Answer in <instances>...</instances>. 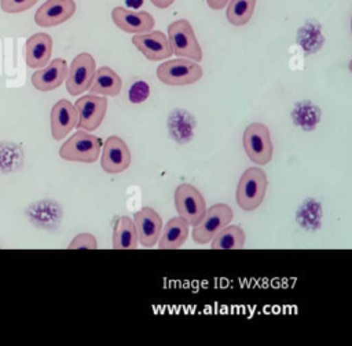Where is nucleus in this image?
Segmentation results:
<instances>
[{
	"mask_svg": "<svg viewBox=\"0 0 352 346\" xmlns=\"http://www.w3.org/2000/svg\"><path fill=\"white\" fill-rule=\"evenodd\" d=\"M202 68L191 59H169L157 68V77L168 85H188L202 77Z\"/></svg>",
	"mask_w": 352,
	"mask_h": 346,
	"instance_id": "nucleus-6",
	"label": "nucleus"
},
{
	"mask_svg": "<svg viewBox=\"0 0 352 346\" xmlns=\"http://www.w3.org/2000/svg\"><path fill=\"white\" fill-rule=\"evenodd\" d=\"M133 223L138 232V240L144 248H151L157 244L164 222L160 214L151 207H143L133 215Z\"/></svg>",
	"mask_w": 352,
	"mask_h": 346,
	"instance_id": "nucleus-11",
	"label": "nucleus"
},
{
	"mask_svg": "<svg viewBox=\"0 0 352 346\" xmlns=\"http://www.w3.org/2000/svg\"><path fill=\"white\" fill-rule=\"evenodd\" d=\"M175 208L179 216L195 226L205 215L206 201L194 185L180 183L175 190Z\"/></svg>",
	"mask_w": 352,
	"mask_h": 346,
	"instance_id": "nucleus-7",
	"label": "nucleus"
},
{
	"mask_svg": "<svg viewBox=\"0 0 352 346\" xmlns=\"http://www.w3.org/2000/svg\"><path fill=\"white\" fill-rule=\"evenodd\" d=\"M102 142L98 136L80 130L69 136L59 149V156L67 161L95 163L99 159Z\"/></svg>",
	"mask_w": 352,
	"mask_h": 346,
	"instance_id": "nucleus-2",
	"label": "nucleus"
},
{
	"mask_svg": "<svg viewBox=\"0 0 352 346\" xmlns=\"http://www.w3.org/2000/svg\"><path fill=\"white\" fill-rule=\"evenodd\" d=\"M188 236V223L182 216L170 218L165 226H162L158 248L161 250H176L180 248Z\"/></svg>",
	"mask_w": 352,
	"mask_h": 346,
	"instance_id": "nucleus-18",
	"label": "nucleus"
},
{
	"mask_svg": "<svg viewBox=\"0 0 352 346\" xmlns=\"http://www.w3.org/2000/svg\"><path fill=\"white\" fill-rule=\"evenodd\" d=\"M234 219V211L228 204L217 203L206 208L204 218L192 229V240L197 244H209L212 238Z\"/></svg>",
	"mask_w": 352,
	"mask_h": 346,
	"instance_id": "nucleus-5",
	"label": "nucleus"
},
{
	"mask_svg": "<svg viewBox=\"0 0 352 346\" xmlns=\"http://www.w3.org/2000/svg\"><path fill=\"white\" fill-rule=\"evenodd\" d=\"M52 52V37L47 33H34L26 41V65L40 69L50 62Z\"/></svg>",
	"mask_w": 352,
	"mask_h": 346,
	"instance_id": "nucleus-17",
	"label": "nucleus"
},
{
	"mask_svg": "<svg viewBox=\"0 0 352 346\" xmlns=\"http://www.w3.org/2000/svg\"><path fill=\"white\" fill-rule=\"evenodd\" d=\"M151 3L158 8H168L175 3V0H151Z\"/></svg>",
	"mask_w": 352,
	"mask_h": 346,
	"instance_id": "nucleus-27",
	"label": "nucleus"
},
{
	"mask_svg": "<svg viewBox=\"0 0 352 346\" xmlns=\"http://www.w3.org/2000/svg\"><path fill=\"white\" fill-rule=\"evenodd\" d=\"M138 232L133 219L122 215L118 216L113 229V248L114 250H135L138 248Z\"/></svg>",
	"mask_w": 352,
	"mask_h": 346,
	"instance_id": "nucleus-20",
	"label": "nucleus"
},
{
	"mask_svg": "<svg viewBox=\"0 0 352 346\" xmlns=\"http://www.w3.org/2000/svg\"><path fill=\"white\" fill-rule=\"evenodd\" d=\"M38 0H0V7L7 14H18L32 8Z\"/></svg>",
	"mask_w": 352,
	"mask_h": 346,
	"instance_id": "nucleus-24",
	"label": "nucleus"
},
{
	"mask_svg": "<svg viewBox=\"0 0 352 346\" xmlns=\"http://www.w3.org/2000/svg\"><path fill=\"white\" fill-rule=\"evenodd\" d=\"M256 0H230L227 7V19L234 26L246 25L254 12Z\"/></svg>",
	"mask_w": 352,
	"mask_h": 346,
	"instance_id": "nucleus-22",
	"label": "nucleus"
},
{
	"mask_svg": "<svg viewBox=\"0 0 352 346\" xmlns=\"http://www.w3.org/2000/svg\"><path fill=\"white\" fill-rule=\"evenodd\" d=\"M268 186L267 174L258 167L248 168L239 178L236 186V204L243 211H253L260 207Z\"/></svg>",
	"mask_w": 352,
	"mask_h": 346,
	"instance_id": "nucleus-1",
	"label": "nucleus"
},
{
	"mask_svg": "<svg viewBox=\"0 0 352 346\" xmlns=\"http://www.w3.org/2000/svg\"><path fill=\"white\" fill-rule=\"evenodd\" d=\"M51 134L52 138L59 141L70 134L78 123V112L76 106L67 99L58 101L51 109Z\"/></svg>",
	"mask_w": 352,
	"mask_h": 346,
	"instance_id": "nucleus-15",
	"label": "nucleus"
},
{
	"mask_svg": "<svg viewBox=\"0 0 352 346\" xmlns=\"http://www.w3.org/2000/svg\"><path fill=\"white\" fill-rule=\"evenodd\" d=\"M168 41L172 54L195 62L202 59V48L195 37L194 29L187 19L173 21L168 26Z\"/></svg>",
	"mask_w": 352,
	"mask_h": 346,
	"instance_id": "nucleus-3",
	"label": "nucleus"
},
{
	"mask_svg": "<svg viewBox=\"0 0 352 346\" xmlns=\"http://www.w3.org/2000/svg\"><path fill=\"white\" fill-rule=\"evenodd\" d=\"M245 232L236 225L224 226L210 241L212 250H241L245 245Z\"/></svg>",
	"mask_w": 352,
	"mask_h": 346,
	"instance_id": "nucleus-21",
	"label": "nucleus"
},
{
	"mask_svg": "<svg viewBox=\"0 0 352 346\" xmlns=\"http://www.w3.org/2000/svg\"><path fill=\"white\" fill-rule=\"evenodd\" d=\"M132 44L148 59L162 61L172 55V48L168 41V36L161 30H150L146 33H138L132 37Z\"/></svg>",
	"mask_w": 352,
	"mask_h": 346,
	"instance_id": "nucleus-12",
	"label": "nucleus"
},
{
	"mask_svg": "<svg viewBox=\"0 0 352 346\" xmlns=\"http://www.w3.org/2000/svg\"><path fill=\"white\" fill-rule=\"evenodd\" d=\"M100 154V167L107 174H120L128 170L132 161V154L128 145L117 135L109 136Z\"/></svg>",
	"mask_w": 352,
	"mask_h": 346,
	"instance_id": "nucleus-9",
	"label": "nucleus"
},
{
	"mask_svg": "<svg viewBox=\"0 0 352 346\" xmlns=\"http://www.w3.org/2000/svg\"><path fill=\"white\" fill-rule=\"evenodd\" d=\"M69 250H96L98 240L92 233H80L69 244Z\"/></svg>",
	"mask_w": 352,
	"mask_h": 346,
	"instance_id": "nucleus-23",
	"label": "nucleus"
},
{
	"mask_svg": "<svg viewBox=\"0 0 352 346\" xmlns=\"http://www.w3.org/2000/svg\"><path fill=\"white\" fill-rule=\"evenodd\" d=\"M243 147L248 157L258 164L265 165L274 156V145L270 130L263 123H252L245 128L243 132Z\"/></svg>",
	"mask_w": 352,
	"mask_h": 346,
	"instance_id": "nucleus-4",
	"label": "nucleus"
},
{
	"mask_svg": "<svg viewBox=\"0 0 352 346\" xmlns=\"http://www.w3.org/2000/svg\"><path fill=\"white\" fill-rule=\"evenodd\" d=\"M114 25L126 33H146L155 25L154 17L147 11H132L124 7H114L111 11Z\"/></svg>",
	"mask_w": 352,
	"mask_h": 346,
	"instance_id": "nucleus-13",
	"label": "nucleus"
},
{
	"mask_svg": "<svg viewBox=\"0 0 352 346\" xmlns=\"http://www.w3.org/2000/svg\"><path fill=\"white\" fill-rule=\"evenodd\" d=\"M76 12L73 0H47L34 14V22L43 28L56 26L70 19Z\"/></svg>",
	"mask_w": 352,
	"mask_h": 346,
	"instance_id": "nucleus-14",
	"label": "nucleus"
},
{
	"mask_svg": "<svg viewBox=\"0 0 352 346\" xmlns=\"http://www.w3.org/2000/svg\"><path fill=\"white\" fill-rule=\"evenodd\" d=\"M122 81L121 77L109 66H100L96 69L89 91L96 95L116 96L121 92Z\"/></svg>",
	"mask_w": 352,
	"mask_h": 346,
	"instance_id": "nucleus-19",
	"label": "nucleus"
},
{
	"mask_svg": "<svg viewBox=\"0 0 352 346\" xmlns=\"http://www.w3.org/2000/svg\"><path fill=\"white\" fill-rule=\"evenodd\" d=\"M74 106L78 112L77 127L89 132L98 130L102 124L107 112V99L96 94H88L78 98Z\"/></svg>",
	"mask_w": 352,
	"mask_h": 346,
	"instance_id": "nucleus-10",
	"label": "nucleus"
},
{
	"mask_svg": "<svg viewBox=\"0 0 352 346\" xmlns=\"http://www.w3.org/2000/svg\"><path fill=\"white\" fill-rule=\"evenodd\" d=\"M230 0H206L208 6L212 8V10H221L223 7H226L228 4Z\"/></svg>",
	"mask_w": 352,
	"mask_h": 346,
	"instance_id": "nucleus-26",
	"label": "nucleus"
},
{
	"mask_svg": "<svg viewBox=\"0 0 352 346\" xmlns=\"http://www.w3.org/2000/svg\"><path fill=\"white\" fill-rule=\"evenodd\" d=\"M147 95H148V87L143 81L136 83L129 90V99L132 102H142V101H144L147 98Z\"/></svg>",
	"mask_w": 352,
	"mask_h": 346,
	"instance_id": "nucleus-25",
	"label": "nucleus"
},
{
	"mask_svg": "<svg viewBox=\"0 0 352 346\" xmlns=\"http://www.w3.org/2000/svg\"><path fill=\"white\" fill-rule=\"evenodd\" d=\"M67 63L62 58L52 59L45 66L40 68L32 74V84L36 90L47 92L58 88L67 76Z\"/></svg>",
	"mask_w": 352,
	"mask_h": 346,
	"instance_id": "nucleus-16",
	"label": "nucleus"
},
{
	"mask_svg": "<svg viewBox=\"0 0 352 346\" xmlns=\"http://www.w3.org/2000/svg\"><path fill=\"white\" fill-rule=\"evenodd\" d=\"M96 72V63L91 54L81 52L73 61L66 76V90L77 96L89 90Z\"/></svg>",
	"mask_w": 352,
	"mask_h": 346,
	"instance_id": "nucleus-8",
	"label": "nucleus"
}]
</instances>
